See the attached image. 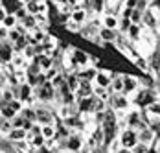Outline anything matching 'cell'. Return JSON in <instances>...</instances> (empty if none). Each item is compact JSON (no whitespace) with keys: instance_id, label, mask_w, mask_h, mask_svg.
<instances>
[{"instance_id":"cell-1","label":"cell","mask_w":160,"mask_h":153,"mask_svg":"<svg viewBox=\"0 0 160 153\" xmlns=\"http://www.w3.org/2000/svg\"><path fill=\"white\" fill-rule=\"evenodd\" d=\"M136 107H142V109H147L151 107L153 103H157L158 102V91H155L153 87H140V91L136 92L134 96H132V100H131Z\"/></svg>"},{"instance_id":"cell-2","label":"cell","mask_w":160,"mask_h":153,"mask_svg":"<svg viewBox=\"0 0 160 153\" xmlns=\"http://www.w3.org/2000/svg\"><path fill=\"white\" fill-rule=\"evenodd\" d=\"M35 98H37V102H42V103L55 100V98H57V91H55V87L52 85V81H44L42 85H39V87L35 89Z\"/></svg>"},{"instance_id":"cell-3","label":"cell","mask_w":160,"mask_h":153,"mask_svg":"<svg viewBox=\"0 0 160 153\" xmlns=\"http://www.w3.org/2000/svg\"><path fill=\"white\" fill-rule=\"evenodd\" d=\"M118 142H120V148H129V150H132V148L140 142V140H138V131H134V129H131V127L122 129Z\"/></svg>"},{"instance_id":"cell-4","label":"cell","mask_w":160,"mask_h":153,"mask_svg":"<svg viewBox=\"0 0 160 153\" xmlns=\"http://www.w3.org/2000/svg\"><path fill=\"white\" fill-rule=\"evenodd\" d=\"M70 55H72V59L76 63L78 70H83V68L92 66V55L87 54V52L81 50V48H72V50H70Z\"/></svg>"},{"instance_id":"cell-5","label":"cell","mask_w":160,"mask_h":153,"mask_svg":"<svg viewBox=\"0 0 160 153\" xmlns=\"http://www.w3.org/2000/svg\"><path fill=\"white\" fill-rule=\"evenodd\" d=\"M123 85H125V91H123V94H125V96H129V100H132V96L140 91L142 81H140V77L134 76V74H123Z\"/></svg>"},{"instance_id":"cell-6","label":"cell","mask_w":160,"mask_h":153,"mask_svg":"<svg viewBox=\"0 0 160 153\" xmlns=\"http://www.w3.org/2000/svg\"><path fill=\"white\" fill-rule=\"evenodd\" d=\"M99 24H101V28H107V30L118 31V30H120V15L107 11L105 15L99 17ZM118 33H120V31H118Z\"/></svg>"},{"instance_id":"cell-7","label":"cell","mask_w":160,"mask_h":153,"mask_svg":"<svg viewBox=\"0 0 160 153\" xmlns=\"http://www.w3.org/2000/svg\"><path fill=\"white\" fill-rule=\"evenodd\" d=\"M15 57V48L9 41H2L0 43V65H11Z\"/></svg>"},{"instance_id":"cell-8","label":"cell","mask_w":160,"mask_h":153,"mask_svg":"<svg viewBox=\"0 0 160 153\" xmlns=\"http://www.w3.org/2000/svg\"><path fill=\"white\" fill-rule=\"evenodd\" d=\"M112 77H114V74H112L111 70H107V68H98L94 85H96V87H103V89H111Z\"/></svg>"},{"instance_id":"cell-9","label":"cell","mask_w":160,"mask_h":153,"mask_svg":"<svg viewBox=\"0 0 160 153\" xmlns=\"http://www.w3.org/2000/svg\"><path fill=\"white\" fill-rule=\"evenodd\" d=\"M33 63H35V65L39 66V70H41L42 74H46L48 70H52V68H53V66L57 65V61H55V59H53L52 55H46V54H41V55H37Z\"/></svg>"},{"instance_id":"cell-10","label":"cell","mask_w":160,"mask_h":153,"mask_svg":"<svg viewBox=\"0 0 160 153\" xmlns=\"http://www.w3.org/2000/svg\"><path fill=\"white\" fill-rule=\"evenodd\" d=\"M111 103H112V109L116 113H120V111H125L127 113L129 105H131V100H129V96H125V94H112Z\"/></svg>"},{"instance_id":"cell-11","label":"cell","mask_w":160,"mask_h":153,"mask_svg":"<svg viewBox=\"0 0 160 153\" xmlns=\"http://www.w3.org/2000/svg\"><path fill=\"white\" fill-rule=\"evenodd\" d=\"M48 30H42V28H35L33 31H30L26 37H28V41H30V45H35V46H39V45H42L44 41H46V37H48Z\"/></svg>"},{"instance_id":"cell-12","label":"cell","mask_w":160,"mask_h":153,"mask_svg":"<svg viewBox=\"0 0 160 153\" xmlns=\"http://www.w3.org/2000/svg\"><path fill=\"white\" fill-rule=\"evenodd\" d=\"M37 111V122L42 124V125H55V116L53 113H50L48 109L44 107H35Z\"/></svg>"},{"instance_id":"cell-13","label":"cell","mask_w":160,"mask_h":153,"mask_svg":"<svg viewBox=\"0 0 160 153\" xmlns=\"http://www.w3.org/2000/svg\"><path fill=\"white\" fill-rule=\"evenodd\" d=\"M20 8H24V2L22 0H2V13L15 15Z\"/></svg>"},{"instance_id":"cell-14","label":"cell","mask_w":160,"mask_h":153,"mask_svg":"<svg viewBox=\"0 0 160 153\" xmlns=\"http://www.w3.org/2000/svg\"><path fill=\"white\" fill-rule=\"evenodd\" d=\"M76 96H78V100H81V98H92L94 96V83L81 79V85L78 89V92H76Z\"/></svg>"},{"instance_id":"cell-15","label":"cell","mask_w":160,"mask_h":153,"mask_svg":"<svg viewBox=\"0 0 160 153\" xmlns=\"http://www.w3.org/2000/svg\"><path fill=\"white\" fill-rule=\"evenodd\" d=\"M20 22H18V18L17 15H8V13H2L0 15V28H4V30H15L17 26H18Z\"/></svg>"},{"instance_id":"cell-16","label":"cell","mask_w":160,"mask_h":153,"mask_svg":"<svg viewBox=\"0 0 160 153\" xmlns=\"http://www.w3.org/2000/svg\"><path fill=\"white\" fill-rule=\"evenodd\" d=\"M92 103H94V96L92 98H81V100H78V103H76L78 113L79 114H92Z\"/></svg>"},{"instance_id":"cell-17","label":"cell","mask_w":160,"mask_h":153,"mask_svg":"<svg viewBox=\"0 0 160 153\" xmlns=\"http://www.w3.org/2000/svg\"><path fill=\"white\" fill-rule=\"evenodd\" d=\"M8 140H11V142H24V140H28V131L26 129H22V127H13L9 133H8Z\"/></svg>"},{"instance_id":"cell-18","label":"cell","mask_w":160,"mask_h":153,"mask_svg":"<svg viewBox=\"0 0 160 153\" xmlns=\"http://www.w3.org/2000/svg\"><path fill=\"white\" fill-rule=\"evenodd\" d=\"M30 63H32V61H28L24 54H15V57H13V61H11L9 66H11L13 70H28Z\"/></svg>"},{"instance_id":"cell-19","label":"cell","mask_w":160,"mask_h":153,"mask_svg":"<svg viewBox=\"0 0 160 153\" xmlns=\"http://www.w3.org/2000/svg\"><path fill=\"white\" fill-rule=\"evenodd\" d=\"M111 91H112V94H123V91H125V85H123V74H120V72L114 74L112 83H111Z\"/></svg>"},{"instance_id":"cell-20","label":"cell","mask_w":160,"mask_h":153,"mask_svg":"<svg viewBox=\"0 0 160 153\" xmlns=\"http://www.w3.org/2000/svg\"><path fill=\"white\" fill-rule=\"evenodd\" d=\"M132 65H134V66H136L142 74H145V76H151V65H149V59L136 55V57H134V61H132Z\"/></svg>"},{"instance_id":"cell-21","label":"cell","mask_w":160,"mask_h":153,"mask_svg":"<svg viewBox=\"0 0 160 153\" xmlns=\"http://www.w3.org/2000/svg\"><path fill=\"white\" fill-rule=\"evenodd\" d=\"M66 148L70 150V151H81V148H83V138L79 135H70V137L66 138Z\"/></svg>"},{"instance_id":"cell-22","label":"cell","mask_w":160,"mask_h":153,"mask_svg":"<svg viewBox=\"0 0 160 153\" xmlns=\"http://www.w3.org/2000/svg\"><path fill=\"white\" fill-rule=\"evenodd\" d=\"M155 138H157L155 131H153V129H149V127L138 133V140H140L142 144H145V146H149V148H151V144L155 142Z\"/></svg>"},{"instance_id":"cell-23","label":"cell","mask_w":160,"mask_h":153,"mask_svg":"<svg viewBox=\"0 0 160 153\" xmlns=\"http://www.w3.org/2000/svg\"><path fill=\"white\" fill-rule=\"evenodd\" d=\"M92 15H105L107 13V0H90Z\"/></svg>"},{"instance_id":"cell-24","label":"cell","mask_w":160,"mask_h":153,"mask_svg":"<svg viewBox=\"0 0 160 153\" xmlns=\"http://www.w3.org/2000/svg\"><path fill=\"white\" fill-rule=\"evenodd\" d=\"M41 133L46 138V142H52L57 138V127L55 125H41Z\"/></svg>"},{"instance_id":"cell-25","label":"cell","mask_w":160,"mask_h":153,"mask_svg":"<svg viewBox=\"0 0 160 153\" xmlns=\"http://www.w3.org/2000/svg\"><path fill=\"white\" fill-rule=\"evenodd\" d=\"M13 100H17L13 87H2V105H9Z\"/></svg>"},{"instance_id":"cell-26","label":"cell","mask_w":160,"mask_h":153,"mask_svg":"<svg viewBox=\"0 0 160 153\" xmlns=\"http://www.w3.org/2000/svg\"><path fill=\"white\" fill-rule=\"evenodd\" d=\"M66 85H68V89L72 92H78V89H79V85H81V77L78 76V72L66 76Z\"/></svg>"},{"instance_id":"cell-27","label":"cell","mask_w":160,"mask_h":153,"mask_svg":"<svg viewBox=\"0 0 160 153\" xmlns=\"http://www.w3.org/2000/svg\"><path fill=\"white\" fill-rule=\"evenodd\" d=\"M63 125L68 127V129H79V127H83V118H79L78 114L76 116H70V118L63 120Z\"/></svg>"},{"instance_id":"cell-28","label":"cell","mask_w":160,"mask_h":153,"mask_svg":"<svg viewBox=\"0 0 160 153\" xmlns=\"http://www.w3.org/2000/svg\"><path fill=\"white\" fill-rule=\"evenodd\" d=\"M94 96L99 98V100H103V102H111L112 91L111 89H103V87H96V85H94Z\"/></svg>"},{"instance_id":"cell-29","label":"cell","mask_w":160,"mask_h":153,"mask_svg":"<svg viewBox=\"0 0 160 153\" xmlns=\"http://www.w3.org/2000/svg\"><path fill=\"white\" fill-rule=\"evenodd\" d=\"M20 26L26 30V33H30V31H33L35 28H39V24H37V18H35L33 15H28V17H26V18L20 22Z\"/></svg>"},{"instance_id":"cell-30","label":"cell","mask_w":160,"mask_h":153,"mask_svg":"<svg viewBox=\"0 0 160 153\" xmlns=\"http://www.w3.org/2000/svg\"><path fill=\"white\" fill-rule=\"evenodd\" d=\"M107 102H103V100H99L94 96V103H92V114H99V113H105L107 111Z\"/></svg>"},{"instance_id":"cell-31","label":"cell","mask_w":160,"mask_h":153,"mask_svg":"<svg viewBox=\"0 0 160 153\" xmlns=\"http://www.w3.org/2000/svg\"><path fill=\"white\" fill-rule=\"evenodd\" d=\"M0 113H2V120H13L17 116V113L9 105H2L0 107Z\"/></svg>"},{"instance_id":"cell-32","label":"cell","mask_w":160,"mask_h":153,"mask_svg":"<svg viewBox=\"0 0 160 153\" xmlns=\"http://www.w3.org/2000/svg\"><path fill=\"white\" fill-rule=\"evenodd\" d=\"M64 30L68 31V33H81V26H79V24H76V22H74V20L70 18V20L66 22Z\"/></svg>"},{"instance_id":"cell-33","label":"cell","mask_w":160,"mask_h":153,"mask_svg":"<svg viewBox=\"0 0 160 153\" xmlns=\"http://www.w3.org/2000/svg\"><path fill=\"white\" fill-rule=\"evenodd\" d=\"M149 146H145V144H142V142H138L134 148H132V153H149Z\"/></svg>"},{"instance_id":"cell-34","label":"cell","mask_w":160,"mask_h":153,"mask_svg":"<svg viewBox=\"0 0 160 153\" xmlns=\"http://www.w3.org/2000/svg\"><path fill=\"white\" fill-rule=\"evenodd\" d=\"M145 111H147V113H151V114H155V116H158V118H160V100L157 102V103H153L151 107H147Z\"/></svg>"},{"instance_id":"cell-35","label":"cell","mask_w":160,"mask_h":153,"mask_svg":"<svg viewBox=\"0 0 160 153\" xmlns=\"http://www.w3.org/2000/svg\"><path fill=\"white\" fill-rule=\"evenodd\" d=\"M123 6H125L127 9H136V8H138V0H127Z\"/></svg>"},{"instance_id":"cell-36","label":"cell","mask_w":160,"mask_h":153,"mask_svg":"<svg viewBox=\"0 0 160 153\" xmlns=\"http://www.w3.org/2000/svg\"><path fill=\"white\" fill-rule=\"evenodd\" d=\"M52 4H53L55 8H59V6H64V4H68V0H52Z\"/></svg>"},{"instance_id":"cell-37","label":"cell","mask_w":160,"mask_h":153,"mask_svg":"<svg viewBox=\"0 0 160 153\" xmlns=\"http://www.w3.org/2000/svg\"><path fill=\"white\" fill-rule=\"evenodd\" d=\"M151 6H153L155 9H158V11H160V0H151Z\"/></svg>"},{"instance_id":"cell-38","label":"cell","mask_w":160,"mask_h":153,"mask_svg":"<svg viewBox=\"0 0 160 153\" xmlns=\"http://www.w3.org/2000/svg\"><path fill=\"white\" fill-rule=\"evenodd\" d=\"M116 153H132V150H129V148H120Z\"/></svg>"},{"instance_id":"cell-39","label":"cell","mask_w":160,"mask_h":153,"mask_svg":"<svg viewBox=\"0 0 160 153\" xmlns=\"http://www.w3.org/2000/svg\"><path fill=\"white\" fill-rule=\"evenodd\" d=\"M157 91H158V100H160V87H158V89H157Z\"/></svg>"},{"instance_id":"cell-40","label":"cell","mask_w":160,"mask_h":153,"mask_svg":"<svg viewBox=\"0 0 160 153\" xmlns=\"http://www.w3.org/2000/svg\"><path fill=\"white\" fill-rule=\"evenodd\" d=\"M120 2H122V4H125V2H127V0H120Z\"/></svg>"},{"instance_id":"cell-41","label":"cell","mask_w":160,"mask_h":153,"mask_svg":"<svg viewBox=\"0 0 160 153\" xmlns=\"http://www.w3.org/2000/svg\"><path fill=\"white\" fill-rule=\"evenodd\" d=\"M61 153H66V151H61Z\"/></svg>"},{"instance_id":"cell-42","label":"cell","mask_w":160,"mask_h":153,"mask_svg":"<svg viewBox=\"0 0 160 153\" xmlns=\"http://www.w3.org/2000/svg\"><path fill=\"white\" fill-rule=\"evenodd\" d=\"M158 45H160V43H158Z\"/></svg>"}]
</instances>
